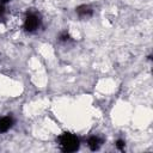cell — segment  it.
<instances>
[{
	"instance_id": "obj_5",
	"label": "cell",
	"mask_w": 153,
	"mask_h": 153,
	"mask_svg": "<svg viewBox=\"0 0 153 153\" xmlns=\"http://www.w3.org/2000/svg\"><path fill=\"white\" fill-rule=\"evenodd\" d=\"M4 1H7V0H4Z\"/></svg>"
},
{
	"instance_id": "obj_3",
	"label": "cell",
	"mask_w": 153,
	"mask_h": 153,
	"mask_svg": "<svg viewBox=\"0 0 153 153\" xmlns=\"http://www.w3.org/2000/svg\"><path fill=\"white\" fill-rule=\"evenodd\" d=\"M37 25H38V19L36 17L27 18V20H26V27H27V30H33Z\"/></svg>"
},
{
	"instance_id": "obj_4",
	"label": "cell",
	"mask_w": 153,
	"mask_h": 153,
	"mask_svg": "<svg viewBox=\"0 0 153 153\" xmlns=\"http://www.w3.org/2000/svg\"><path fill=\"white\" fill-rule=\"evenodd\" d=\"M88 145H90V147H91L92 149H97L98 146H99V140H98L97 137H92V139L88 141Z\"/></svg>"
},
{
	"instance_id": "obj_1",
	"label": "cell",
	"mask_w": 153,
	"mask_h": 153,
	"mask_svg": "<svg viewBox=\"0 0 153 153\" xmlns=\"http://www.w3.org/2000/svg\"><path fill=\"white\" fill-rule=\"evenodd\" d=\"M61 145L66 151H74L78 148V139L71 134H65L61 137Z\"/></svg>"
},
{
	"instance_id": "obj_2",
	"label": "cell",
	"mask_w": 153,
	"mask_h": 153,
	"mask_svg": "<svg viewBox=\"0 0 153 153\" xmlns=\"http://www.w3.org/2000/svg\"><path fill=\"white\" fill-rule=\"evenodd\" d=\"M12 126V118L11 117H2L0 120V131H6Z\"/></svg>"
}]
</instances>
